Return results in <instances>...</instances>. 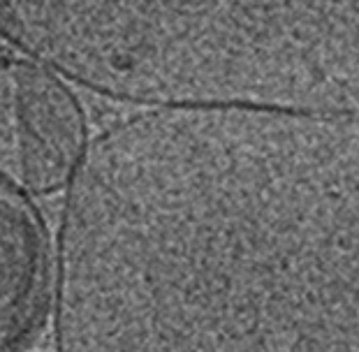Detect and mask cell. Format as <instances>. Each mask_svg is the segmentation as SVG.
<instances>
[{"label":"cell","instance_id":"6da1fadb","mask_svg":"<svg viewBox=\"0 0 359 352\" xmlns=\"http://www.w3.org/2000/svg\"><path fill=\"white\" fill-rule=\"evenodd\" d=\"M58 352H357V121L151 107L88 144Z\"/></svg>","mask_w":359,"mask_h":352},{"label":"cell","instance_id":"7a4b0ae2","mask_svg":"<svg viewBox=\"0 0 359 352\" xmlns=\"http://www.w3.org/2000/svg\"><path fill=\"white\" fill-rule=\"evenodd\" d=\"M0 37L130 104L357 111V0H0Z\"/></svg>","mask_w":359,"mask_h":352},{"label":"cell","instance_id":"3957f363","mask_svg":"<svg viewBox=\"0 0 359 352\" xmlns=\"http://www.w3.org/2000/svg\"><path fill=\"white\" fill-rule=\"evenodd\" d=\"M88 147L72 88L28 58L0 60V179L26 195L67 186Z\"/></svg>","mask_w":359,"mask_h":352},{"label":"cell","instance_id":"277c9868","mask_svg":"<svg viewBox=\"0 0 359 352\" xmlns=\"http://www.w3.org/2000/svg\"><path fill=\"white\" fill-rule=\"evenodd\" d=\"M49 232L30 195L0 179V352H26L51 299Z\"/></svg>","mask_w":359,"mask_h":352}]
</instances>
